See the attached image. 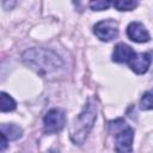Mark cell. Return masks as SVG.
Segmentation results:
<instances>
[{"mask_svg": "<svg viewBox=\"0 0 153 153\" xmlns=\"http://www.w3.org/2000/svg\"><path fill=\"white\" fill-rule=\"evenodd\" d=\"M97 118V104L94 99H90L84 108L82 112L76 117L71 128V140L75 145H82L86 140L93 123Z\"/></svg>", "mask_w": 153, "mask_h": 153, "instance_id": "1", "label": "cell"}, {"mask_svg": "<svg viewBox=\"0 0 153 153\" xmlns=\"http://www.w3.org/2000/svg\"><path fill=\"white\" fill-rule=\"evenodd\" d=\"M23 60L26 63L37 67L42 72H51L63 65L62 59L57 54L43 48H32L26 50L23 54Z\"/></svg>", "mask_w": 153, "mask_h": 153, "instance_id": "2", "label": "cell"}, {"mask_svg": "<svg viewBox=\"0 0 153 153\" xmlns=\"http://www.w3.org/2000/svg\"><path fill=\"white\" fill-rule=\"evenodd\" d=\"M110 133L115 140V149L117 152H130L133 145L134 131L124 120L117 118L109 122Z\"/></svg>", "mask_w": 153, "mask_h": 153, "instance_id": "3", "label": "cell"}, {"mask_svg": "<svg viewBox=\"0 0 153 153\" xmlns=\"http://www.w3.org/2000/svg\"><path fill=\"white\" fill-rule=\"evenodd\" d=\"M43 122H44V131L48 134H54L63 128L66 117L63 111H61L60 109H51L45 114Z\"/></svg>", "mask_w": 153, "mask_h": 153, "instance_id": "4", "label": "cell"}, {"mask_svg": "<svg viewBox=\"0 0 153 153\" xmlns=\"http://www.w3.org/2000/svg\"><path fill=\"white\" fill-rule=\"evenodd\" d=\"M93 32L100 41L109 42V41H111V39L117 37V35H118V25L112 19L102 20V22H99V23H97L94 25Z\"/></svg>", "mask_w": 153, "mask_h": 153, "instance_id": "5", "label": "cell"}, {"mask_svg": "<svg viewBox=\"0 0 153 153\" xmlns=\"http://www.w3.org/2000/svg\"><path fill=\"white\" fill-rule=\"evenodd\" d=\"M127 35L131 41L137 42V43H143V42L149 41V33L147 29L143 26V24L137 23V22H133L128 25Z\"/></svg>", "mask_w": 153, "mask_h": 153, "instance_id": "6", "label": "cell"}, {"mask_svg": "<svg viewBox=\"0 0 153 153\" xmlns=\"http://www.w3.org/2000/svg\"><path fill=\"white\" fill-rule=\"evenodd\" d=\"M149 65H151V56L147 53L135 54V56L129 62V66H130L131 71H134L136 74L146 73Z\"/></svg>", "mask_w": 153, "mask_h": 153, "instance_id": "7", "label": "cell"}, {"mask_svg": "<svg viewBox=\"0 0 153 153\" xmlns=\"http://www.w3.org/2000/svg\"><path fill=\"white\" fill-rule=\"evenodd\" d=\"M134 56H135L134 50L124 43L117 44L114 49V53H112V60L115 62H118V63H127V62L129 63Z\"/></svg>", "mask_w": 153, "mask_h": 153, "instance_id": "8", "label": "cell"}, {"mask_svg": "<svg viewBox=\"0 0 153 153\" xmlns=\"http://www.w3.org/2000/svg\"><path fill=\"white\" fill-rule=\"evenodd\" d=\"M1 133L8 139V141H13L22 136L23 129L14 123H4L1 124Z\"/></svg>", "mask_w": 153, "mask_h": 153, "instance_id": "9", "label": "cell"}, {"mask_svg": "<svg viewBox=\"0 0 153 153\" xmlns=\"http://www.w3.org/2000/svg\"><path fill=\"white\" fill-rule=\"evenodd\" d=\"M0 109L2 112H6V111H12L16 109V102L14 99L8 96L7 93L5 92H1L0 93Z\"/></svg>", "mask_w": 153, "mask_h": 153, "instance_id": "10", "label": "cell"}, {"mask_svg": "<svg viewBox=\"0 0 153 153\" xmlns=\"http://www.w3.org/2000/svg\"><path fill=\"white\" fill-rule=\"evenodd\" d=\"M140 0H114V5L118 11H131L134 10Z\"/></svg>", "mask_w": 153, "mask_h": 153, "instance_id": "11", "label": "cell"}, {"mask_svg": "<svg viewBox=\"0 0 153 153\" xmlns=\"http://www.w3.org/2000/svg\"><path fill=\"white\" fill-rule=\"evenodd\" d=\"M140 108L142 110H151L153 109V90H149L143 93L140 100Z\"/></svg>", "mask_w": 153, "mask_h": 153, "instance_id": "12", "label": "cell"}, {"mask_svg": "<svg viewBox=\"0 0 153 153\" xmlns=\"http://www.w3.org/2000/svg\"><path fill=\"white\" fill-rule=\"evenodd\" d=\"M112 0H90V7L93 11H104L108 10Z\"/></svg>", "mask_w": 153, "mask_h": 153, "instance_id": "13", "label": "cell"}, {"mask_svg": "<svg viewBox=\"0 0 153 153\" xmlns=\"http://www.w3.org/2000/svg\"><path fill=\"white\" fill-rule=\"evenodd\" d=\"M17 0H1V4H2V7L5 10H12L16 5Z\"/></svg>", "mask_w": 153, "mask_h": 153, "instance_id": "14", "label": "cell"}, {"mask_svg": "<svg viewBox=\"0 0 153 153\" xmlns=\"http://www.w3.org/2000/svg\"><path fill=\"white\" fill-rule=\"evenodd\" d=\"M0 151L2 152V151H5V148L7 147V142H8V139L1 133V135H0Z\"/></svg>", "mask_w": 153, "mask_h": 153, "instance_id": "15", "label": "cell"}]
</instances>
